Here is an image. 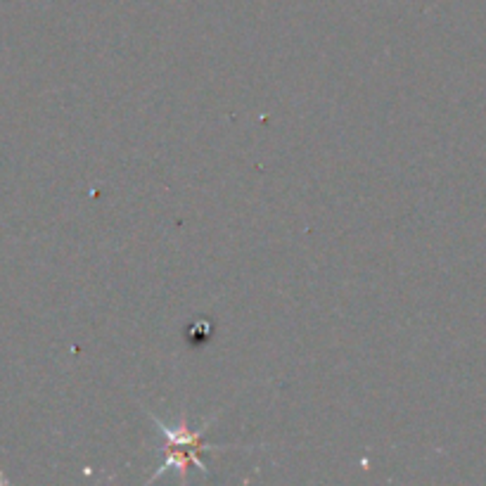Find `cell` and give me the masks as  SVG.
<instances>
[{
  "label": "cell",
  "instance_id": "cell-1",
  "mask_svg": "<svg viewBox=\"0 0 486 486\" xmlns=\"http://www.w3.org/2000/svg\"><path fill=\"white\" fill-rule=\"evenodd\" d=\"M155 422L157 428H159V432L164 435V439L169 442V449H185L188 451V460L197 465V470L204 472V463L199 460V453H202V451H219V446H209V444L202 442V439H204V432H202V429H199V432H190L185 422H181V428H169V425H164V422L157 420V418Z\"/></svg>",
  "mask_w": 486,
  "mask_h": 486
}]
</instances>
